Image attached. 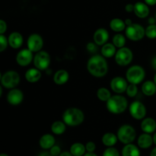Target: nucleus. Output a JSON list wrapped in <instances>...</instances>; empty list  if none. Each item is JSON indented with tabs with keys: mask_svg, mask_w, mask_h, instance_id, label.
<instances>
[{
	"mask_svg": "<svg viewBox=\"0 0 156 156\" xmlns=\"http://www.w3.org/2000/svg\"><path fill=\"white\" fill-rule=\"evenodd\" d=\"M87 69L94 77H104L108 72V62L102 55L94 54L88 60Z\"/></svg>",
	"mask_w": 156,
	"mask_h": 156,
	"instance_id": "1",
	"label": "nucleus"
},
{
	"mask_svg": "<svg viewBox=\"0 0 156 156\" xmlns=\"http://www.w3.org/2000/svg\"><path fill=\"white\" fill-rule=\"evenodd\" d=\"M107 109L114 114H120L124 112L128 107L127 99L120 94H115L110 98L106 102Z\"/></svg>",
	"mask_w": 156,
	"mask_h": 156,
	"instance_id": "2",
	"label": "nucleus"
},
{
	"mask_svg": "<svg viewBox=\"0 0 156 156\" xmlns=\"http://www.w3.org/2000/svg\"><path fill=\"white\" fill-rule=\"evenodd\" d=\"M85 120L83 111L77 108H69L64 111L62 120L69 126H77Z\"/></svg>",
	"mask_w": 156,
	"mask_h": 156,
	"instance_id": "3",
	"label": "nucleus"
},
{
	"mask_svg": "<svg viewBox=\"0 0 156 156\" xmlns=\"http://www.w3.org/2000/svg\"><path fill=\"white\" fill-rule=\"evenodd\" d=\"M117 136L120 143L126 145L132 143L135 140L136 133L133 126L129 124H124L119 128Z\"/></svg>",
	"mask_w": 156,
	"mask_h": 156,
	"instance_id": "4",
	"label": "nucleus"
},
{
	"mask_svg": "<svg viewBox=\"0 0 156 156\" xmlns=\"http://www.w3.org/2000/svg\"><path fill=\"white\" fill-rule=\"evenodd\" d=\"M146 76L145 69L139 65H134L129 67L126 73V79L129 83L138 85L143 81Z\"/></svg>",
	"mask_w": 156,
	"mask_h": 156,
	"instance_id": "5",
	"label": "nucleus"
},
{
	"mask_svg": "<svg viewBox=\"0 0 156 156\" xmlns=\"http://www.w3.org/2000/svg\"><path fill=\"white\" fill-rule=\"evenodd\" d=\"M20 80H21L20 75L14 70H9V71L5 72L4 74L1 76L2 86L8 88V89H12L18 86Z\"/></svg>",
	"mask_w": 156,
	"mask_h": 156,
	"instance_id": "6",
	"label": "nucleus"
},
{
	"mask_svg": "<svg viewBox=\"0 0 156 156\" xmlns=\"http://www.w3.org/2000/svg\"><path fill=\"white\" fill-rule=\"evenodd\" d=\"M126 37L132 41H139L146 36V28L141 24L133 23L131 25L127 26L125 30Z\"/></svg>",
	"mask_w": 156,
	"mask_h": 156,
	"instance_id": "7",
	"label": "nucleus"
},
{
	"mask_svg": "<svg viewBox=\"0 0 156 156\" xmlns=\"http://www.w3.org/2000/svg\"><path fill=\"white\" fill-rule=\"evenodd\" d=\"M115 62L120 66H126L130 64L133 59L132 50L128 47H122L117 51L115 54Z\"/></svg>",
	"mask_w": 156,
	"mask_h": 156,
	"instance_id": "8",
	"label": "nucleus"
},
{
	"mask_svg": "<svg viewBox=\"0 0 156 156\" xmlns=\"http://www.w3.org/2000/svg\"><path fill=\"white\" fill-rule=\"evenodd\" d=\"M50 56L47 51L41 50L35 54L34 57V65L41 71L48 69L50 64Z\"/></svg>",
	"mask_w": 156,
	"mask_h": 156,
	"instance_id": "9",
	"label": "nucleus"
},
{
	"mask_svg": "<svg viewBox=\"0 0 156 156\" xmlns=\"http://www.w3.org/2000/svg\"><path fill=\"white\" fill-rule=\"evenodd\" d=\"M129 111L131 117L136 120H143L147 113L146 106L139 101H133L129 105Z\"/></svg>",
	"mask_w": 156,
	"mask_h": 156,
	"instance_id": "10",
	"label": "nucleus"
},
{
	"mask_svg": "<svg viewBox=\"0 0 156 156\" xmlns=\"http://www.w3.org/2000/svg\"><path fill=\"white\" fill-rule=\"evenodd\" d=\"M27 48L33 53L41 51L44 46V40L38 34H32L28 37L27 41Z\"/></svg>",
	"mask_w": 156,
	"mask_h": 156,
	"instance_id": "11",
	"label": "nucleus"
},
{
	"mask_svg": "<svg viewBox=\"0 0 156 156\" xmlns=\"http://www.w3.org/2000/svg\"><path fill=\"white\" fill-rule=\"evenodd\" d=\"M34 55L33 52L31 50L27 49H23V50H20L16 55V62L21 66L24 67L30 65V62L34 61Z\"/></svg>",
	"mask_w": 156,
	"mask_h": 156,
	"instance_id": "12",
	"label": "nucleus"
},
{
	"mask_svg": "<svg viewBox=\"0 0 156 156\" xmlns=\"http://www.w3.org/2000/svg\"><path fill=\"white\" fill-rule=\"evenodd\" d=\"M128 86V81L126 79L121 77V76H117L113 78L111 82V88L117 94H122L126 91Z\"/></svg>",
	"mask_w": 156,
	"mask_h": 156,
	"instance_id": "13",
	"label": "nucleus"
},
{
	"mask_svg": "<svg viewBox=\"0 0 156 156\" xmlns=\"http://www.w3.org/2000/svg\"><path fill=\"white\" fill-rule=\"evenodd\" d=\"M24 100V94L22 91L18 88H12L9 91L7 94V101L11 105H20Z\"/></svg>",
	"mask_w": 156,
	"mask_h": 156,
	"instance_id": "14",
	"label": "nucleus"
},
{
	"mask_svg": "<svg viewBox=\"0 0 156 156\" xmlns=\"http://www.w3.org/2000/svg\"><path fill=\"white\" fill-rule=\"evenodd\" d=\"M93 39L98 46H103L104 44L108 43L109 39V33L105 28H98L94 32Z\"/></svg>",
	"mask_w": 156,
	"mask_h": 156,
	"instance_id": "15",
	"label": "nucleus"
},
{
	"mask_svg": "<svg viewBox=\"0 0 156 156\" xmlns=\"http://www.w3.org/2000/svg\"><path fill=\"white\" fill-rule=\"evenodd\" d=\"M134 13L138 18H146L149 15V8L146 2H138L134 4Z\"/></svg>",
	"mask_w": 156,
	"mask_h": 156,
	"instance_id": "16",
	"label": "nucleus"
},
{
	"mask_svg": "<svg viewBox=\"0 0 156 156\" xmlns=\"http://www.w3.org/2000/svg\"><path fill=\"white\" fill-rule=\"evenodd\" d=\"M9 45L13 49H18L23 44V37L19 32H12L8 37Z\"/></svg>",
	"mask_w": 156,
	"mask_h": 156,
	"instance_id": "17",
	"label": "nucleus"
},
{
	"mask_svg": "<svg viewBox=\"0 0 156 156\" xmlns=\"http://www.w3.org/2000/svg\"><path fill=\"white\" fill-rule=\"evenodd\" d=\"M142 130L146 133H152L156 130V121L152 117H146L142 120Z\"/></svg>",
	"mask_w": 156,
	"mask_h": 156,
	"instance_id": "18",
	"label": "nucleus"
},
{
	"mask_svg": "<svg viewBox=\"0 0 156 156\" xmlns=\"http://www.w3.org/2000/svg\"><path fill=\"white\" fill-rule=\"evenodd\" d=\"M137 143H138V146L141 149H149L151 147L153 143V137L150 135L149 133H144L141 134L139 136L138 140H137Z\"/></svg>",
	"mask_w": 156,
	"mask_h": 156,
	"instance_id": "19",
	"label": "nucleus"
},
{
	"mask_svg": "<svg viewBox=\"0 0 156 156\" xmlns=\"http://www.w3.org/2000/svg\"><path fill=\"white\" fill-rule=\"evenodd\" d=\"M69 79V74L65 69H59L53 76V82L58 85H62L66 83Z\"/></svg>",
	"mask_w": 156,
	"mask_h": 156,
	"instance_id": "20",
	"label": "nucleus"
},
{
	"mask_svg": "<svg viewBox=\"0 0 156 156\" xmlns=\"http://www.w3.org/2000/svg\"><path fill=\"white\" fill-rule=\"evenodd\" d=\"M55 140L54 136L51 134H44L41 137L39 141L40 146L43 149H50L53 146L55 145Z\"/></svg>",
	"mask_w": 156,
	"mask_h": 156,
	"instance_id": "21",
	"label": "nucleus"
},
{
	"mask_svg": "<svg viewBox=\"0 0 156 156\" xmlns=\"http://www.w3.org/2000/svg\"><path fill=\"white\" fill-rule=\"evenodd\" d=\"M41 71L38 69L35 68H30L27 70L25 73V79L30 83H35L37 82L38 81L41 79Z\"/></svg>",
	"mask_w": 156,
	"mask_h": 156,
	"instance_id": "22",
	"label": "nucleus"
},
{
	"mask_svg": "<svg viewBox=\"0 0 156 156\" xmlns=\"http://www.w3.org/2000/svg\"><path fill=\"white\" fill-rule=\"evenodd\" d=\"M116 48L117 47L114 46V44H111V43H106L102 46L101 49V55L105 58H111L112 56H115L116 53Z\"/></svg>",
	"mask_w": 156,
	"mask_h": 156,
	"instance_id": "23",
	"label": "nucleus"
},
{
	"mask_svg": "<svg viewBox=\"0 0 156 156\" xmlns=\"http://www.w3.org/2000/svg\"><path fill=\"white\" fill-rule=\"evenodd\" d=\"M110 27H111V29L113 31L120 33V32L126 30V25L125 21L120 19V18H116L111 21V22H110Z\"/></svg>",
	"mask_w": 156,
	"mask_h": 156,
	"instance_id": "24",
	"label": "nucleus"
},
{
	"mask_svg": "<svg viewBox=\"0 0 156 156\" xmlns=\"http://www.w3.org/2000/svg\"><path fill=\"white\" fill-rule=\"evenodd\" d=\"M122 156H140V151L136 146L129 143L125 145L122 149Z\"/></svg>",
	"mask_w": 156,
	"mask_h": 156,
	"instance_id": "25",
	"label": "nucleus"
},
{
	"mask_svg": "<svg viewBox=\"0 0 156 156\" xmlns=\"http://www.w3.org/2000/svg\"><path fill=\"white\" fill-rule=\"evenodd\" d=\"M142 91L146 96H152L156 93V85L152 81H146L142 85Z\"/></svg>",
	"mask_w": 156,
	"mask_h": 156,
	"instance_id": "26",
	"label": "nucleus"
},
{
	"mask_svg": "<svg viewBox=\"0 0 156 156\" xmlns=\"http://www.w3.org/2000/svg\"><path fill=\"white\" fill-rule=\"evenodd\" d=\"M102 143L107 147H113L117 143L118 138L113 133H106L102 136Z\"/></svg>",
	"mask_w": 156,
	"mask_h": 156,
	"instance_id": "27",
	"label": "nucleus"
},
{
	"mask_svg": "<svg viewBox=\"0 0 156 156\" xmlns=\"http://www.w3.org/2000/svg\"><path fill=\"white\" fill-rule=\"evenodd\" d=\"M67 125L64 123V121L57 120V121L53 122L51 125V131L55 135H62L65 133Z\"/></svg>",
	"mask_w": 156,
	"mask_h": 156,
	"instance_id": "28",
	"label": "nucleus"
},
{
	"mask_svg": "<svg viewBox=\"0 0 156 156\" xmlns=\"http://www.w3.org/2000/svg\"><path fill=\"white\" fill-rule=\"evenodd\" d=\"M86 148L81 143H73L70 147V151L73 156H83L85 154Z\"/></svg>",
	"mask_w": 156,
	"mask_h": 156,
	"instance_id": "29",
	"label": "nucleus"
},
{
	"mask_svg": "<svg viewBox=\"0 0 156 156\" xmlns=\"http://www.w3.org/2000/svg\"><path fill=\"white\" fill-rule=\"evenodd\" d=\"M111 91H109V89H108L107 88H100L98 89L97 91V98L100 101L104 102H107L110 99V98L111 97Z\"/></svg>",
	"mask_w": 156,
	"mask_h": 156,
	"instance_id": "30",
	"label": "nucleus"
},
{
	"mask_svg": "<svg viewBox=\"0 0 156 156\" xmlns=\"http://www.w3.org/2000/svg\"><path fill=\"white\" fill-rule=\"evenodd\" d=\"M112 43L117 48H122L126 44V38L121 34H117L113 37Z\"/></svg>",
	"mask_w": 156,
	"mask_h": 156,
	"instance_id": "31",
	"label": "nucleus"
},
{
	"mask_svg": "<svg viewBox=\"0 0 156 156\" xmlns=\"http://www.w3.org/2000/svg\"><path fill=\"white\" fill-rule=\"evenodd\" d=\"M146 36L149 39L156 38V24H149L146 28Z\"/></svg>",
	"mask_w": 156,
	"mask_h": 156,
	"instance_id": "32",
	"label": "nucleus"
},
{
	"mask_svg": "<svg viewBox=\"0 0 156 156\" xmlns=\"http://www.w3.org/2000/svg\"><path fill=\"white\" fill-rule=\"evenodd\" d=\"M126 93L129 98L136 97L137 93H138V87H137V85L129 83V85H128L127 88H126Z\"/></svg>",
	"mask_w": 156,
	"mask_h": 156,
	"instance_id": "33",
	"label": "nucleus"
},
{
	"mask_svg": "<svg viewBox=\"0 0 156 156\" xmlns=\"http://www.w3.org/2000/svg\"><path fill=\"white\" fill-rule=\"evenodd\" d=\"M9 40L4 34H0V52H4L7 49Z\"/></svg>",
	"mask_w": 156,
	"mask_h": 156,
	"instance_id": "34",
	"label": "nucleus"
},
{
	"mask_svg": "<svg viewBox=\"0 0 156 156\" xmlns=\"http://www.w3.org/2000/svg\"><path fill=\"white\" fill-rule=\"evenodd\" d=\"M102 156H120V153L118 150L113 146V147H108V149H105Z\"/></svg>",
	"mask_w": 156,
	"mask_h": 156,
	"instance_id": "35",
	"label": "nucleus"
},
{
	"mask_svg": "<svg viewBox=\"0 0 156 156\" xmlns=\"http://www.w3.org/2000/svg\"><path fill=\"white\" fill-rule=\"evenodd\" d=\"M86 49L89 53H93V54L97 53L98 50L97 44H96L95 43H92V42H89L87 44Z\"/></svg>",
	"mask_w": 156,
	"mask_h": 156,
	"instance_id": "36",
	"label": "nucleus"
},
{
	"mask_svg": "<svg viewBox=\"0 0 156 156\" xmlns=\"http://www.w3.org/2000/svg\"><path fill=\"white\" fill-rule=\"evenodd\" d=\"M50 152L52 155L53 156H59L62 152H61V149L59 146L54 145L51 149H50Z\"/></svg>",
	"mask_w": 156,
	"mask_h": 156,
	"instance_id": "37",
	"label": "nucleus"
},
{
	"mask_svg": "<svg viewBox=\"0 0 156 156\" xmlns=\"http://www.w3.org/2000/svg\"><path fill=\"white\" fill-rule=\"evenodd\" d=\"M85 148L88 152H94L96 149V145L94 142H88L85 145Z\"/></svg>",
	"mask_w": 156,
	"mask_h": 156,
	"instance_id": "38",
	"label": "nucleus"
},
{
	"mask_svg": "<svg viewBox=\"0 0 156 156\" xmlns=\"http://www.w3.org/2000/svg\"><path fill=\"white\" fill-rule=\"evenodd\" d=\"M7 30V23L3 19L0 20V34H4Z\"/></svg>",
	"mask_w": 156,
	"mask_h": 156,
	"instance_id": "39",
	"label": "nucleus"
},
{
	"mask_svg": "<svg viewBox=\"0 0 156 156\" xmlns=\"http://www.w3.org/2000/svg\"><path fill=\"white\" fill-rule=\"evenodd\" d=\"M125 10L128 13H130V12H134V5L129 3V4H126L125 6Z\"/></svg>",
	"mask_w": 156,
	"mask_h": 156,
	"instance_id": "40",
	"label": "nucleus"
},
{
	"mask_svg": "<svg viewBox=\"0 0 156 156\" xmlns=\"http://www.w3.org/2000/svg\"><path fill=\"white\" fill-rule=\"evenodd\" d=\"M144 2L148 5H156V0H144Z\"/></svg>",
	"mask_w": 156,
	"mask_h": 156,
	"instance_id": "41",
	"label": "nucleus"
},
{
	"mask_svg": "<svg viewBox=\"0 0 156 156\" xmlns=\"http://www.w3.org/2000/svg\"><path fill=\"white\" fill-rule=\"evenodd\" d=\"M151 65H152V68H153L156 71V56H154V57L152 59V61H151Z\"/></svg>",
	"mask_w": 156,
	"mask_h": 156,
	"instance_id": "42",
	"label": "nucleus"
},
{
	"mask_svg": "<svg viewBox=\"0 0 156 156\" xmlns=\"http://www.w3.org/2000/svg\"><path fill=\"white\" fill-rule=\"evenodd\" d=\"M38 156H53V155H52L50 152H46V151H45V152H41V153L38 155Z\"/></svg>",
	"mask_w": 156,
	"mask_h": 156,
	"instance_id": "43",
	"label": "nucleus"
},
{
	"mask_svg": "<svg viewBox=\"0 0 156 156\" xmlns=\"http://www.w3.org/2000/svg\"><path fill=\"white\" fill-rule=\"evenodd\" d=\"M148 22H149V24H154L156 23V19L155 18H152V17H151V18H149V20H148Z\"/></svg>",
	"mask_w": 156,
	"mask_h": 156,
	"instance_id": "44",
	"label": "nucleus"
},
{
	"mask_svg": "<svg viewBox=\"0 0 156 156\" xmlns=\"http://www.w3.org/2000/svg\"><path fill=\"white\" fill-rule=\"evenodd\" d=\"M59 156H73L70 152H62Z\"/></svg>",
	"mask_w": 156,
	"mask_h": 156,
	"instance_id": "45",
	"label": "nucleus"
},
{
	"mask_svg": "<svg viewBox=\"0 0 156 156\" xmlns=\"http://www.w3.org/2000/svg\"><path fill=\"white\" fill-rule=\"evenodd\" d=\"M125 23H126V27H127V26L131 25L133 22V21L131 19H126L125 20Z\"/></svg>",
	"mask_w": 156,
	"mask_h": 156,
	"instance_id": "46",
	"label": "nucleus"
},
{
	"mask_svg": "<svg viewBox=\"0 0 156 156\" xmlns=\"http://www.w3.org/2000/svg\"><path fill=\"white\" fill-rule=\"evenodd\" d=\"M83 156H98V155H96L95 153H94V152H87V153H85Z\"/></svg>",
	"mask_w": 156,
	"mask_h": 156,
	"instance_id": "47",
	"label": "nucleus"
},
{
	"mask_svg": "<svg viewBox=\"0 0 156 156\" xmlns=\"http://www.w3.org/2000/svg\"><path fill=\"white\" fill-rule=\"evenodd\" d=\"M150 156H156V147L154 148L150 153Z\"/></svg>",
	"mask_w": 156,
	"mask_h": 156,
	"instance_id": "48",
	"label": "nucleus"
},
{
	"mask_svg": "<svg viewBox=\"0 0 156 156\" xmlns=\"http://www.w3.org/2000/svg\"><path fill=\"white\" fill-rule=\"evenodd\" d=\"M153 143H154V144L156 146V133H155V134H154L153 135Z\"/></svg>",
	"mask_w": 156,
	"mask_h": 156,
	"instance_id": "49",
	"label": "nucleus"
},
{
	"mask_svg": "<svg viewBox=\"0 0 156 156\" xmlns=\"http://www.w3.org/2000/svg\"><path fill=\"white\" fill-rule=\"evenodd\" d=\"M2 88L0 87V97H2Z\"/></svg>",
	"mask_w": 156,
	"mask_h": 156,
	"instance_id": "50",
	"label": "nucleus"
},
{
	"mask_svg": "<svg viewBox=\"0 0 156 156\" xmlns=\"http://www.w3.org/2000/svg\"><path fill=\"white\" fill-rule=\"evenodd\" d=\"M153 82H155V84L156 85V73L155 74V76H154V79H153Z\"/></svg>",
	"mask_w": 156,
	"mask_h": 156,
	"instance_id": "51",
	"label": "nucleus"
},
{
	"mask_svg": "<svg viewBox=\"0 0 156 156\" xmlns=\"http://www.w3.org/2000/svg\"><path fill=\"white\" fill-rule=\"evenodd\" d=\"M0 156H9L7 155V154H5V153H2L1 155H0Z\"/></svg>",
	"mask_w": 156,
	"mask_h": 156,
	"instance_id": "52",
	"label": "nucleus"
},
{
	"mask_svg": "<svg viewBox=\"0 0 156 156\" xmlns=\"http://www.w3.org/2000/svg\"><path fill=\"white\" fill-rule=\"evenodd\" d=\"M155 19H156V13H155Z\"/></svg>",
	"mask_w": 156,
	"mask_h": 156,
	"instance_id": "53",
	"label": "nucleus"
}]
</instances>
